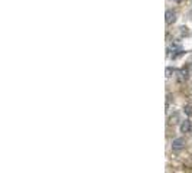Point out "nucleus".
Masks as SVG:
<instances>
[{"instance_id": "f257e3e1", "label": "nucleus", "mask_w": 192, "mask_h": 173, "mask_svg": "<svg viewBox=\"0 0 192 173\" xmlns=\"http://www.w3.org/2000/svg\"><path fill=\"white\" fill-rule=\"evenodd\" d=\"M176 12L175 10H172V9H169V10H166L165 13V22L166 25H173L175 22H176Z\"/></svg>"}, {"instance_id": "f03ea898", "label": "nucleus", "mask_w": 192, "mask_h": 173, "mask_svg": "<svg viewBox=\"0 0 192 173\" xmlns=\"http://www.w3.org/2000/svg\"><path fill=\"white\" fill-rule=\"evenodd\" d=\"M179 128H181V133H191V131H192V123H191V120L181 121V126H179Z\"/></svg>"}, {"instance_id": "7ed1b4c3", "label": "nucleus", "mask_w": 192, "mask_h": 173, "mask_svg": "<svg viewBox=\"0 0 192 173\" xmlns=\"http://www.w3.org/2000/svg\"><path fill=\"white\" fill-rule=\"evenodd\" d=\"M185 147V140L178 137V139H173L172 141V150H182Z\"/></svg>"}, {"instance_id": "20e7f679", "label": "nucleus", "mask_w": 192, "mask_h": 173, "mask_svg": "<svg viewBox=\"0 0 192 173\" xmlns=\"http://www.w3.org/2000/svg\"><path fill=\"white\" fill-rule=\"evenodd\" d=\"M189 78V71L188 68H182L181 71H178V80L179 81H186Z\"/></svg>"}, {"instance_id": "39448f33", "label": "nucleus", "mask_w": 192, "mask_h": 173, "mask_svg": "<svg viewBox=\"0 0 192 173\" xmlns=\"http://www.w3.org/2000/svg\"><path fill=\"white\" fill-rule=\"evenodd\" d=\"M178 121H179V114L178 113H173V114H171V115L168 117V124H169V126L176 124Z\"/></svg>"}, {"instance_id": "423d86ee", "label": "nucleus", "mask_w": 192, "mask_h": 173, "mask_svg": "<svg viewBox=\"0 0 192 173\" xmlns=\"http://www.w3.org/2000/svg\"><path fill=\"white\" fill-rule=\"evenodd\" d=\"M184 113H185L186 115H189V117H191V115H192V105H191V104H188V105L184 107Z\"/></svg>"}, {"instance_id": "0eeeda50", "label": "nucleus", "mask_w": 192, "mask_h": 173, "mask_svg": "<svg viewBox=\"0 0 192 173\" xmlns=\"http://www.w3.org/2000/svg\"><path fill=\"white\" fill-rule=\"evenodd\" d=\"M173 72H175V71H173L172 68H171V67H168V68H166V78H171Z\"/></svg>"}, {"instance_id": "6e6552de", "label": "nucleus", "mask_w": 192, "mask_h": 173, "mask_svg": "<svg viewBox=\"0 0 192 173\" xmlns=\"http://www.w3.org/2000/svg\"><path fill=\"white\" fill-rule=\"evenodd\" d=\"M181 33H182V35H186V33H188L186 27H181Z\"/></svg>"}, {"instance_id": "1a4fd4ad", "label": "nucleus", "mask_w": 192, "mask_h": 173, "mask_svg": "<svg viewBox=\"0 0 192 173\" xmlns=\"http://www.w3.org/2000/svg\"><path fill=\"white\" fill-rule=\"evenodd\" d=\"M173 2H176V3H181V2H182V0H173Z\"/></svg>"}, {"instance_id": "9d476101", "label": "nucleus", "mask_w": 192, "mask_h": 173, "mask_svg": "<svg viewBox=\"0 0 192 173\" xmlns=\"http://www.w3.org/2000/svg\"><path fill=\"white\" fill-rule=\"evenodd\" d=\"M191 68H192V64H191Z\"/></svg>"}]
</instances>
